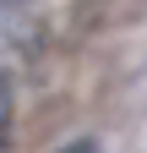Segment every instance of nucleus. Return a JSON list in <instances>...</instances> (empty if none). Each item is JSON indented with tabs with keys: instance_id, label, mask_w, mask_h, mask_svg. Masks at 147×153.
<instances>
[{
	"instance_id": "f257e3e1",
	"label": "nucleus",
	"mask_w": 147,
	"mask_h": 153,
	"mask_svg": "<svg viewBox=\"0 0 147 153\" xmlns=\"http://www.w3.org/2000/svg\"><path fill=\"white\" fill-rule=\"evenodd\" d=\"M6 115H11V88L0 82V126H6Z\"/></svg>"
},
{
	"instance_id": "f03ea898",
	"label": "nucleus",
	"mask_w": 147,
	"mask_h": 153,
	"mask_svg": "<svg viewBox=\"0 0 147 153\" xmlns=\"http://www.w3.org/2000/svg\"><path fill=\"white\" fill-rule=\"evenodd\" d=\"M60 153H93V142H71V148H60Z\"/></svg>"
}]
</instances>
